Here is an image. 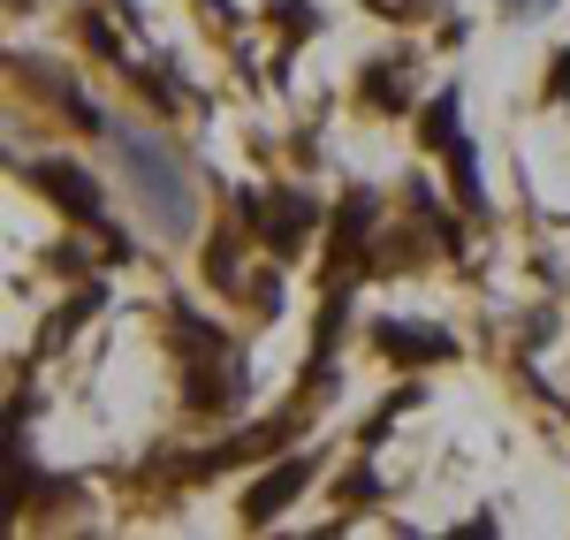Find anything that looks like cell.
<instances>
[{
    "mask_svg": "<svg viewBox=\"0 0 570 540\" xmlns=\"http://www.w3.org/2000/svg\"><path fill=\"white\" fill-rule=\"evenodd\" d=\"M456 137H464V107H456V91H441L434 107H426V145H434V153H449Z\"/></svg>",
    "mask_w": 570,
    "mask_h": 540,
    "instance_id": "4",
    "label": "cell"
},
{
    "mask_svg": "<svg viewBox=\"0 0 570 540\" xmlns=\"http://www.w3.org/2000/svg\"><path fill=\"white\" fill-rule=\"evenodd\" d=\"M305 472H312V464H289V472H274V480H266L259 495H252V518H274L282 502H289L297 488H305Z\"/></svg>",
    "mask_w": 570,
    "mask_h": 540,
    "instance_id": "5",
    "label": "cell"
},
{
    "mask_svg": "<svg viewBox=\"0 0 570 540\" xmlns=\"http://www.w3.org/2000/svg\"><path fill=\"white\" fill-rule=\"evenodd\" d=\"M548 91H556V99H563V91H570V53H563V61H556V85H548Z\"/></svg>",
    "mask_w": 570,
    "mask_h": 540,
    "instance_id": "6",
    "label": "cell"
},
{
    "mask_svg": "<svg viewBox=\"0 0 570 540\" xmlns=\"http://www.w3.org/2000/svg\"><path fill=\"white\" fill-rule=\"evenodd\" d=\"M31 183L61 198V214H77V222L107 228V198H99V183H91L85 168H69V160H31Z\"/></svg>",
    "mask_w": 570,
    "mask_h": 540,
    "instance_id": "2",
    "label": "cell"
},
{
    "mask_svg": "<svg viewBox=\"0 0 570 540\" xmlns=\"http://www.w3.org/2000/svg\"><path fill=\"white\" fill-rule=\"evenodd\" d=\"M510 8H518V16H532V8H548V0H510Z\"/></svg>",
    "mask_w": 570,
    "mask_h": 540,
    "instance_id": "7",
    "label": "cell"
},
{
    "mask_svg": "<svg viewBox=\"0 0 570 540\" xmlns=\"http://www.w3.org/2000/svg\"><path fill=\"white\" fill-rule=\"evenodd\" d=\"M107 145H115V168L130 176L137 206L153 214V228H160V236H190L198 198H190V176H183L176 153H168L160 137H145V130H107Z\"/></svg>",
    "mask_w": 570,
    "mask_h": 540,
    "instance_id": "1",
    "label": "cell"
},
{
    "mask_svg": "<svg viewBox=\"0 0 570 540\" xmlns=\"http://www.w3.org/2000/svg\"><path fill=\"white\" fill-rule=\"evenodd\" d=\"M381 351H389V359H449V351H456V343H449V335H419V327H381Z\"/></svg>",
    "mask_w": 570,
    "mask_h": 540,
    "instance_id": "3",
    "label": "cell"
}]
</instances>
